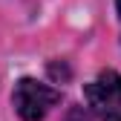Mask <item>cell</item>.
Here are the masks:
<instances>
[{
    "instance_id": "cell-3",
    "label": "cell",
    "mask_w": 121,
    "mask_h": 121,
    "mask_svg": "<svg viewBox=\"0 0 121 121\" xmlns=\"http://www.w3.org/2000/svg\"><path fill=\"white\" fill-rule=\"evenodd\" d=\"M115 9H118V20H121V0H115Z\"/></svg>"
},
{
    "instance_id": "cell-2",
    "label": "cell",
    "mask_w": 121,
    "mask_h": 121,
    "mask_svg": "<svg viewBox=\"0 0 121 121\" xmlns=\"http://www.w3.org/2000/svg\"><path fill=\"white\" fill-rule=\"evenodd\" d=\"M84 98L101 121H121V75L115 69L98 72V78L84 86Z\"/></svg>"
},
{
    "instance_id": "cell-1",
    "label": "cell",
    "mask_w": 121,
    "mask_h": 121,
    "mask_svg": "<svg viewBox=\"0 0 121 121\" xmlns=\"http://www.w3.org/2000/svg\"><path fill=\"white\" fill-rule=\"evenodd\" d=\"M14 110L23 121H43L49 115V110L60 101V92L49 84H40L35 78H20L14 84Z\"/></svg>"
}]
</instances>
